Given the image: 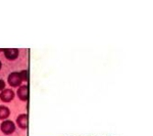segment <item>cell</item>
Here are the masks:
<instances>
[{
    "mask_svg": "<svg viewBox=\"0 0 153 136\" xmlns=\"http://www.w3.org/2000/svg\"><path fill=\"white\" fill-rule=\"evenodd\" d=\"M0 130L3 134L10 135L16 131V124L11 120H4L0 125Z\"/></svg>",
    "mask_w": 153,
    "mask_h": 136,
    "instance_id": "obj_1",
    "label": "cell"
},
{
    "mask_svg": "<svg viewBox=\"0 0 153 136\" xmlns=\"http://www.w3.org/2000/svg\"><path fill=\"white\" fill-rule=\"evenodd\" d=\"M7 82L11 87H19L22 85V83H23L19 72H12L10 75L7 77Z\"/></svg>",
    "mask_w": 153,
    "mask_h": 136,
    "instance_id": "obj_2",
    "label": "cell"
},
{
    "mask_svg": "<svg viewBox=\"0 0 153 136\" xmlns=\"http://www.w3.org/2000/svg\"><path fill=\"white\" fill-rule=\"evenodd\" d=\"M14 96H16V93H14L13 90L11 89H3V90L0 92V100L3 101V102H10V101L13 100Z\"/></svg>",
    "mask_w": 153,
    "mask_h": 136,
    "instance_id": "obj_3",
    "label": "cell"
},
{
    "mask_svg": "<svg viewBox=\"0 0 153 136\" xmlns=\"http://www.w3.org/2000/svg\"><path fill=\"white\" fill-rule=\"evenodd\" d=\"M16 95H18L19 99L22 101H28L29 100V86L27 85H21L16 91Z\"/></svg>",
    "mask_w": 153,
    "mask_h": 136,
    "instance_id": "obj_4",
    "label": "cell"
},
{
    "mask_svg": "<svg viewBox=\"0 0 153 136\" xmlns=\"http://www.w3.org/2000/svg\"><path fill=\"white\" fill-rule=\"evenodd\" d=\"M4 56L6 58L7 61H16V58H19V50L16 48H11V49H4L3 50Z\"/></svg>",
    "mask_w": 153,
    "mask_h": 136,
    "instance_id": "obj_5",
    "label": "cell"
},
{
    "mask_svg": "<svg viewBox=\"0 0 153 136\" xmlns=\"http://www.w3.org/2000/svg\"><path fill=\"white\" fill-rule=\"evenodd\" d=\"M28 123H29V118L27 114H21L19 115V117L16 118V125L19 126V128L21 129H27L28 128Z\"/></svg>",
    "mask_w": 153,
    "mask_h": 136,
    "instance_id": "obj_6",
    "label": "cell"
},
{
    "mask_svg": "<svg viewBox=\"0 0 153 136\" xmlns=\"http://www.w3.org/2000/svg\"><path fill=\"white\" fill-rule=\"evenodd\" d=\"M10 116V110L5 105H0V120H7Z\"/></svg>",
    "mask_w": 153,
    "mask_h": 136,
    "instance_id": "obj_7",
    "label": "cell"
},
{
    "mask_svg": "<svg viewBox=\"0 0 153 136\" xmlns=\"http://www.w3.org/2000/svg\"><path fill=\"white\" fill-rule=\"evenodd\" d=\"M21 74V78L23 80V82H28L29 81V72L28 70H23L22 72H19Z\"/></svg>",
    "mask_w": 153,
    "mask_h": 136,
    "instance_id": "obj_8",
    "label": "cell"
},
{
    "mask_svg": "<svg viewBox=\"0 0 153 136\" xmlns=\"http://www.w3.org/2000/svg\"><path fill=\"white\" fill-rule=\"evenodd\" d=\"M5 82H4L2 79H0V91H2L3 89H5Z\"/></svg>",
    "mask_w": 153,
    "mask_h": 136,
    "instance_id": "obj_9",
    "label": "cell"
},
{
    "mask_svg": "<svg viewBox=\"0 0 153 136\" xmlns=\"http://www.w3.org/2000/svg\"><path fill=\"white\" fill-rule=\"evenodd\" d=\"M1 68H2V63H1V61H0V70H1Z\"/></svg>",
    "mask_w": 153,
    "mask_h": 136,
    "instance_id": "obj_10",
    "label": "cell"
}]
</instances>
